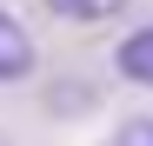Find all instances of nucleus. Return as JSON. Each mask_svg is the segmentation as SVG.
<instances>
[{"mask_svg": "<svg viewBox=\"0 0 153 146\" xmlns=\"http://www.w3.org/2000/svg\"><path fill=\"white\" fill-rule=\"evenodd\" d=\"M47 7H53L60 20H113L126 0H47Z\"/></svg>", "mask_w": 153, "mask_h": 146, "instance_id": "obj_3", "label": "nucleus"}, {"mask_svg": "<svg viewBox=\"0 0 153 146\" xmlns=\"http://www.w3.org/2000/svg\"><path fill=\"white\" fill-rule=\"evenodd\" d=\"M113 66H120L126 80H133V86H153V27L126 33V40L113 46Z\"/></svg>", "mask_w": 153, "mask_h": 146, "instance_id": "obj_2", "label": "nucleus"}, {"mask_svg": "<svg viewBox=\"0 0 153 146\" xmlns=\"http://www.w3.org/2000/svg\"><path fill=\"white\" fill-rule=\"evenodd\" d=\"M33 73V33L13 13H0V80H27Z\"/></svg>", "mask_w": 153, "mask_h": 146, "instance_id": "obj_1", "label": "nucleus"}, {"mask_svg": "<svg viewBox=\"0 0 153 146\" xmlns=\"http://www.w3.org/2000/svg\"><path fill=\"white\" fill-rule=\"evenodd\" d=\"M107 146H153V119L140 113V119H120V126L107 133Z\"/></svg>", "mask_w": 153, "mask_h": 146, "instance_id": "obj_4", "label": "nucleus"}, {"mask_svg": "<svg viewBox=\"0 0 153 146\" xmlns=\"http://www.w3.org/2000/svg\"><path fill=\"white\" fill-rule=\"evenodd\" d=\"M0 146H7V133H0Z\"/></svg>", "mask_w": 153, "mask_h": 146, "instance_id": "obj_5", "label": "nucleus"}]
</instances>
